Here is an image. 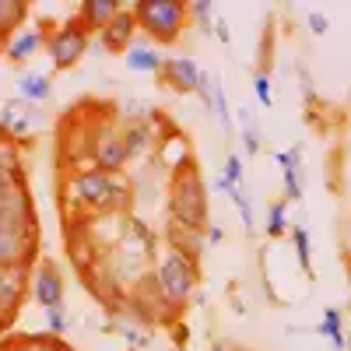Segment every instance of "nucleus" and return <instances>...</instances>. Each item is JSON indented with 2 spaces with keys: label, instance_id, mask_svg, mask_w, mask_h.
Wrapping results in <instances>:
<instances>
[{
  "label": "nucleus",
  "instance_id": "1",
  "mask_svg": "<svg viewBox=\"0 0 351 351\" xmlns=\"http://www.w3.org/2000/svg\"><path fill=\"white\" fill-rule=\"evenodd\" d=\"M169 208H172V221H180L186 228H200L208 221V193H204V183L190 162L180 165V172H176Z\"/></svg>",
  "mask_w": 351,
  "mask_h": 351
},
{
  "label": "nucleus",
  "instance_id": "2",
  "mask_svg": "<svg viewBox=\"0 0 351 351\" xmlns=\"http://www.w3.org/2000/svg\"><path fill=\"white\" fill-rule=\"evenodd\" d=\"M186 21V8L176 0H141L137 4V25L148 28V36L158 43H172L180 36V28Z\"/></svg>",
  "mask_w": 351,
  "mask_h": 351
},
{
  "label": "nucleus",
  "instance_id": "3",
  "mask_svg": "<svg viewBox=\"0 0 351 351\" xmlns=\"http://www.w3.org/2000/svg\"><path fill=\"white\" fill-rule=\"evenodd\" d=\"M74 190L84 204H92V208H123L130 190H127V180L120 176H109V172H81L74 180Z\"/></svg>",
  "mask_w": 351,
  "mask_h": 351
},
{
  "label": "nucleus",
  "instance_id": "4",
  "mask_svg": "<svg viewBox=\"0 0 351 351\" xmlns=\"http://www.w3.org/2000/svg\"><path fill=\"white\" fill-rule=\"evenodd\" d=\"M155 278H158L162 291H165L172 302L190 299V291H193V285H197L193 260L183 256V253H176V250H169V253L158 260V274H155Z\"/></svg>",
  "mask_w": 351,
  "mask_h": 351
},
{
  "label": "nucleus",
  "instance_id": "5",
  "mask_svg": "<svg viewBox=\"0 0 351 351\" xmlns=\"http://www.w3.org/2000/svg\"><path fill=\"white\" fill-rule=\"evenodd\" d=\"M162 77H165V84H169V88H176L180 95H190V92H197V88H200V81H204L200 67L190 60V56H176V60H165V67H162Z\"/></svg>",
  "mask_w": 351,
  "mask_h": 351
},
{
  "label": "nucleus",
  "instance_id": "6",
  "mask_svg": "<svg viewBox=\"0 0 351 351\" xmlns=\"http://www.w3.org/2000/svg\"><path fill=\"white\" fill-rule=\"evenodd\" d=\"M49 53H53V64L56 67H71L81 60V53H84V32L77 25H67L64 32H56L49 39Z\"/></svg>",
  "mask_w": 351,
  "mask_h": 351
},
{
  "label": "nucleus",
  "instance_id": "7",
  "mask_svg": "<svg viewBox=\"0 0 351 351\" xmlns=\"http://www.w3.org/2000/svg\"><path fill=\"white\" fill-rule=\"evenodd\" d=\"M28 250V232L25 225H0V267L14 263Z\"/></svg>",
  "mask_w": 351,
  "mask_h": 351
},
{
  "label": "nucleus",
  "instance_id": "8",
  "mask_svg": "<svg viewBox=\"0 0 351 351\" xmlns=\"http://www.w3.org/2000/svg\"><path fill=\"white\" fill-rule=\"evenodd\" d=\"M134 25H137V14H127V11H120L116 14L102 32H106V46L112 49V53H120V49H127L130 43H134Z\"/></svg>",
  "mask_w": 351,
  "mask_h": 351
},
{
  "label": "nucleus",
  "instance_id": "9",
  "mask_svg": "<svg viewBox=\"0 0 351 351\" xmlns=\"http://www.w3.org/2000/svg\"><path fill=\"white\" fill-rule=\"evenodd\" d=\"M169 239H172V250L176 253H183V256H190V260H197L200 256V232L197 228H186V225H180V221H172V228H169Z\"/></svg>",
  "mask_w": 351,
  "mask_h": 351
},
{
  "label": "nucleus",
  "instance_id": "10",
  "mask_svg": "<svg viewBox=\"0 0 351 351\" xmlns=\"http://www.w3.org/2000/svg\"><path fill=\"white\" fill-rule=\"evenodd\" d=\"M36 299L46 309H60V274H56L53 267L39 271V278H36Z\"/></svg>",
  "mask_w": 351,
  "mask_h": 351
},
{
  "label": "nucleus",
  "instance_id": "11",
  "mask_svg": "<svg viewBox=\"0 0 351 351\" xmlns=\"http://www.w3.org/2000/svg\"><path fill=\"white\" fill-rule=\"evenodd\" d=\"M278 162L285 165V193H288V200H302V183H299V152L295 148H288V152H281L278 155Z\"/></svg>",
  "mask_w": 351,
  "mask_h": 351
},
{
  "label": "nucleus",
  "instance_id": "12",
  "mask_svg": "<svg viewBox=\"0 0 351 351\" xmlns=\"http://www.w3.org/2000/svg\"><path fill=\"white\" fill-rule=\"evenodd\" d=\"M81 11H84V21H88V25L106 28L116 14H120V4H116V0H84Z\"/></svg>",
  "mask_w": 351,
  "mask_h": 351
},
{
  "label": "nucleus",
  "instance_id": "13",
  "mask_svg": "<svg viewBox=\"0 0 351 351\" xmlns=\"http://www.w3.org/2000/svg\"><path fill=\"white\" fill-rule=\"evenodd\" d=\"M319 334L324 337H330V344L337 348V351H344V319H341V309H334V306H327L324 309V319H319Z\"/></svg>",
  "mask_w": 351,
  "mask_h": 351
},
{
  "label": "nucleus",
  "instance_id": "14",
  "mask_svg": "<svg viewBox=\"0 0 351 351\" xmlns=\"http://www.w3.org/2000/svg\"><path fill=\"white\" fill-rule=\"evenodd\" d=\"M127 64H130V71H158V67H165L162 64V53L152 49V46H130Z\"/></svg>",
  "mask_w": 351,
  "mask_h": 351
},
{
  "label": "nucleus",
  "instance_id": "15",
  "mask_svg": "<svg viewBox=\"0 0 351 351\" xmlns=\"http://www.w3.org/2000/svg\"><path fill=\"white\" fill-rule=\"evenodd\" d=\"M25 197L18 190H11L4 200H0V225H21L25 221Z\"/></svg>",
  "mask_w": 351,
  "mask_h": 351
},
{
  "label": "nucleus",
  "instance_id": "16",
  "mask_svg": "<svg viewBox=\"0 0 351 351\" xmlns=\"http://www.w3.org/2000/svg\"><path fill=\"white\" fill-rule=\"evenodd\" d=\"M18 288H21V278H18V271L0 267V313H8V309L18 302Z\"/></svg>",
  "mask_w": 351,
  "mask_h": 351
},
{
  "label": "nucleus",
  "instance_id": "17",
  "mask_svg": "<svg viewBox=\"0 0 351 351\" xmlns=\"http://www.w3.org/2000/svg\"><path fill=\"white\" fill-rule=\"evenodd\" d=\"M99 165H102V172H112V169H120L123 162H127V148H123V141H106L102 148H99Z\"/></svg>",
  "mask_w": 351,
  "mask_h": 351
},
{
  "label": "nucleus",
  "instance_id": "18",
  "mask_svg": "<svg viewBox=\"0 0 351 351\" xmlns=\"http://www.w3.org/2000/svg\"><path fill=\"white\" fill-rule=\"evenodd\" d=\"M18 92H21L25 99L39 102V99L49 95V77H43V74H25V77H18Z\"/></svg>",
  "mask_w": 351,
  "mask_h": 351
},
{
  "label": "nucleus",
  "instance_id": "19",
  "mask_svg": "<svg viewBox=\"0 0 351 351\" xmlns=\"http://www.w3.org/2000/svg\"><path fill=\"white\" fill-rule=\"evenodd\" d=\"M0 123L11 127L14 134H25V130H28V123H32V112H28L21 102H11L4 112H0Z\"/></svg>",
  "mask_w": 351,
  "mask_h": 351
},
{
  "label": "nucleus",
  "instance_id": "20",
  "mask_svg": "<svg viewBox=\"0 0 351 351\" xmlns=\"http://www.w3.org/2000/svg\"><path fill=\"white\" fill-rule=\"evenodd\" d=\"M291 239H295V253H299V267L302 271H313V250H309V232L299 225L291 232Z\"/></svg>",
  "mask_w": 351,
  "mask_h": 351
},
{
  "label": "nucleus",
  "instance_id": "21",
  "mask_svg": "<svg viewBox=\"0 0 351 351\" xmlns=\"http://www.w3.org/2000/svg\"><path fill=\"white\" fill-rule=\"evenodd\" d=\"M39 49V32H25V36H18L14 43H11V56H14V60H25V56H32Z\"/></svg>",
  "mask_w": 351,
  "mask_h": 351
},
{
  "label": "nucleus",
  "instance_id": "22",
  "mask_svg": "<svg viewBox=\"0 0 351 351\" xmlns=\"http://www.w3.org/2000/svg\"><path fill=\"white\" fill-rule=\"evenodd\" d=\"M123 148H127V155H141L144 148H148V127H144V123H134V127L127 130Z\"/></svg>",
  "mask_w": 351,
  "mask_h": 351
},
{
  "label": "nucleus",
  "instance_id": "23",
  "mask_svg": "<svg viewBox=\"0 0 351 351\" xmlns=\"http://www.w3.org/2000/svg\"><path fill=\"white\" fill-rule=\"evenodd\" d=\"M285 204H271L267 208V232L278 239V236H285V228H288V221H285Z\"/></svg>",
  "mask_w": 351,
  "mask_h": 351
},
{
  "label": "nucleus",
  "instance_id": "24",
  "mask_svg": "<svg viewBox=\"0 0 351 351\" xmlns=\"http://www.w3.org/2000/svg\"><path fill=\"white\" fill-rule=\"evenodd\" d=\"M243 144H246V155L260 152V134H256V123H253V116L246 109H243Z\"/></svg>",
  "mask_w": 351,
  "mask_h": 351
},
{
  "label": "nucleus",
  "instance_id": "25",
  "mask_svg": "<svg viewBox=\"0 0 351 351\" xmlns=\"http://www.w3.org/2000/svg\"><path fill=\"white\" fill-rule=\"evenodd\" d=\"M211 106H215V112H218L221 127L228 130V127H232V116H228V102H225V88H221V81L211 88Z\"/></svg>",
  "mask_w": 351,
  "mask_h": 351
},
{
  "label": "nucleus",
  "instance_id": "26",
  "mask_svg": "<svg viewBox=\"0 0 351 351\" xmlns=\"http://www.w3.org/2000/svg\"><path fill=\"white\" fill-rule=\"evenodd\" d=\"M221 176H225V180L239 190V180H243V162H239V155H228V162H225V172H221Z\"/></svg>",
  "mask_w": 351,
  "mask_h": 351
},
{
  "label": "nucleus",
  "instance_id": "27",
  "mask_svg": "<svg viewBox=\"0 0 351 351\" xmlns=\"http://www.w3.org/2000/svg\"><path fill=\"white\" fill-rule=\"evenodd\" d=\"M253 88H256L260 106H271V81H267V74H256L253 77Z\"/></svg>",
  "mask_w": 351,
  "mask_h": 351
},
{
  "label": "nucleus",
  "instance_id": "28",
  "mask_svg": "<svg viewBox=\"0 0 351 351\" xmlns=\"http://www.w3.org/2000/svg\"><path fill=\"white\" fill-rule=\"evenodd\" d=\"M306 21H309V32H313V36H324L327 28H330L327 14H319V11H309V18H306Z\"/></svg>",
  "mask_w": 351,
  "mask_h": 351
},
{
  "label": "nucleus",
  "instance_id": "29",
  "mask_svg": "<svg viewBox=\"0 0 351 351\" xmlns=\"http://www.w3.org/2000/svg\"><path fill=\"white\" fill-rule=\"evenodd\" d=\"M190 11H193V18H197V21H200L204 28L211 25V11H215L211 4H204V0H197V4H190Z\"/></svg>",
  "mask_w": 351,
  "mask_h": 351
},
{
  "label": "nucleus",
  "instance_id": "30",
  "mask_svg": "<svg viewBox=\"0 0 351 351\" xmlns=\"http://www.w3.org/2000/svg\"><path fill=\"white\" fill-rule=\"evenodd\" d=\"M215 32H218V39H221V46H228V21H225L221 14L215 18Z\"/></svg>",
  "mask_w": 351,
  "mask_h": 351
},
{
  "label": "nucleus",
  "instance_id": "31",
  "mask_svg": "<svg viewBox=\"0 0 351 351\" xmlns=\"http://www.w3.org/2000/svg\"><path fill=\"white\" fill-rule=\"evenodd\" d=\"M49 327H53V330H64V327H67V324H64V313H60V309H49Z\"/></svg>",
  "mask_w": 351,
  "mask_h": 351
},
{
  "label": "nucleus",
  "instance_id": "32",
  "mask_svg": "<svg viewBox=\"0 0 351 351\" xmlns=\"http://www.w3.org/2000/svg\"><path fill=\"white\" fill-rule=\"evenodd\" d=\"M11 190H14V186H11V172H8V176H0V200H4Z\"/></svg>",
  "mask_w": 351,
  "mask_h": 351
},
{
  "label": "nucleus",
  "instance_id": "33",
  "mask_svg": "<svg viewBox=\"0 0 351 351\" xmlns=\"http://www.w3.org/2000/svg\"><path fill=\"white\" fill-rule=\"evenodd\" d=\"M208 239H211V243H221V239H225V232H221V228H211V232H208Z\"/></svg>",
  "mask_w": 351,
  "mask_h": 351
},
{
  "label": "nucleus",
  "instance_id": "34",
  "mask_svg": "<svg viewBox=\"0 0 351 351\" xmlns=\"http://www.w3.org/2000/svg\"><path fill=\"white\" fill-rule=\"evenodd\" d=\"M215 351H228V348H215Z\"/></svg>",
  "mask_w": 351,
  "mask_h": 351
}]
</instances>
